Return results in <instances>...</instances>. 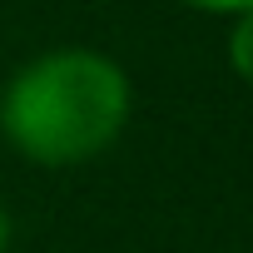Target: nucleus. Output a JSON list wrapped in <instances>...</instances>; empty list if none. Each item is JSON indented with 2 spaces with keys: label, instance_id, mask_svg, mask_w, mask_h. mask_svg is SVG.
I'll use <instances>...</instances> for the list:
<instances>
[{
  "label": "nucleus",
  "instance_id": "3",
  "mask_svg": "<svg viewBox=\"0 0 253 253\" xmlns=\"http://www.w3.org/2000/svg\"><path fill=\"white\" fill-rule=\"evenodd\" d=\"M189 10H199V15H218V20H233V15H243V10H253V0H184Z\"/></svg>",
  "mask_w": 253,
  "mask_h": 253
},
{
  "label": "nucleus",
  "instance_id": "2",
  "mask_svg": "<svg viewBox=\"0 0 253 253\" xmlns=\"http://www.w3.org/2000/svg\"><path fill=\"white\" fill-rule=\"evenodd\" d=\"M228 70L253 89V10H243V15H233L228 20Z\"/></svg>",
  "mask_w": 253,
  "mask_h": 253
},
{
  "label": "nucleus",
  "instance_id": "4",
  "mask_svg": "<svg viewBox=\"0 0 253 253\" xmlns=\"http://www.w3.org/2000/svg\"><path fill=\"white\" fill-rule=\"evenodd\" d=\"M10 243H15V223H10V209L0 204V253H10Z\"/></svg>",
  "mask_w": 253,
  "mask_h": 253
},
{
  "label": "nucleus",
  "instance_id": "1",
  "mask_svg": "<svg viewBox=\"0 0 253 253\" xmlns=\"http://www.w3.org/2000/svg\"><path fill=\"white\" fill-rule=\"evenodd\" d=\"M134 84L119 60L89 45H55L0 84V134L40 169H80L119 144Z\"/></svg>",
  "mask_w": 253,
  "mask_h": 253
}]
</instances>
